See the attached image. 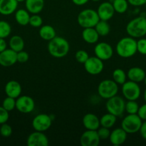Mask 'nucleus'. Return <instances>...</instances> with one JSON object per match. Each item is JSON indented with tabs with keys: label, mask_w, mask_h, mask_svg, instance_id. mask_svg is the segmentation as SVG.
<instances>
[{
	"label": "nucleus",
	"mask_w": 146,
	"mask_h": 146,
	"mask_svg": "<svg viewBox=\"0 0 146 146\" xmlns=\"http://www.w3.org/2000/svg\"><path fill=\"white\" fill-rule=\"evenodd\" d=\"M116 121H117V116L110 113L104 114L100 118V126L104 127L109 129L114 126Z\"/></svg>",
	"instance_id": "bb28decb"
},
{
	"label": "nucleus",
	"mask_w": 146,
	"mask_h": 146,
	"mask_svg": "<svg viewBox=\"0 0 146 146\" xmlns=\"http://www.w3.org/2000/svg\"><path fill=\"white\" fill-rule=\"evenodd\" d=\"M97 132L99 137H100V140H106L107 138H109V137H110V131L109 130V128L100 126L97 130Z\"/></svg>",
	"instance_id": "4c0bfd02"
},
{
	"label": "nucleus",
	"mask_w": 146,
	"mask_h": 146,
	"mask_svg": "<svg viewBox=\"0 0 146 146\" xmlns=\"http://www.w3.org/2000/svg\"><path fill=\"white\" fill-rule=\"evenodd\" d=\"M17 0H0V14L8 16L15 12L18 7Z\"/></svg>",
	"instance_id": "aec40b11"
},
{
	"label": "nucleus",
	"mask_w": 146,
	"mask_h": 146,
	"mask_svg": "<svg viewBox=\"0 0 146 146\" xmlns=\"http://www.w3.org/2000/svg\"><path fill=\"white\" fill-rule=\"evenodd\" d=\"M1 106L5 108L7 111H8L9 112L13 111L14 108H16V98L7 96V98H4L3 101Z\"/></svg>",
	"instance_id": "473e14b6"
},
{
	"label": "nucleus",
	"mask_w": 146,
	"mask_h": 146,
	"mask_svg": "<svg viewBox=\"0 0 146 146\" xmlns=\"http://www.w3.org/2000/svg\"><path fill=\"white\" fill-rule=\"evenodd\" d=\"M17 62V52L11 48H6L0 53V65L4 67H9Z\"/></svg>",
	"instance_id": "dca6fc26"
},
{
	"label": "nucleus",
	"mask_w": 146,
	"mask_h": 146,
	"mask_svg": "<svg viewBox=\"0 0 146 146\" xmlns=\"http://www.w3.org/2000/svg\"><path fill=\"white\" fill-rule=\"evenodd\" d=\"M70 44L67 39L56 36L54 38L49 41L47 50L52 56L61 58L66 56L70 51Z\"/></svg>",
	"instance_id": "f257e3e1"
},
{
	"label": "nucleus",
	"mask_w": 146,
	"mask_h": 146,
	"mask_svg": "<svg viewBox=\"0 0 146 146\" xmlns=\"http://www.w3.org/2000/svg\"><path fill=\"white\" fill-rule=\"evenodd\" d=\"M126 31L129 36L142 38L146 35V17H137L127 23Z\"/></svg>",
	"instance_id": "7ed1b4c3"
},
{
	"label": "nucleus",
	"mask_w": 146,
	"mask_h": 146,
	"mask_svg": "<svg viewBox=\"0 0 146 146\" xmlns=\"http://www.w3.org/2000/svg\"><path fill=\"white\" fill-rule=\"evenodd\" d=\"M118 91V84L110 79L103 80L99 84L97 87L98 95L101 98L107 100L117 95Z\"/></svg>",
	"instance_id": "39448f33"
},
{
	"label": "nucleus",
	"mask_w": 146,
	"mask_h": 146,
	"mask_svg": "<svg viewBox=\"0 0 146 146\" xmlns=\"http://www.w3.org/2000/svg\"><path fill=\"white\" fill-rule=\"evenodd\" d=\"M42 18L40 15H38V14H32L31 16H30L29 24L31 27H34V28H39V27L40 28V27L42 26Z\"/></svg>",
	"instance_id": "72a5a7b5"
},
{
	"label": "nucleus",
	"mask_w": 146,
	"mask_h": 146,
	"mask_svg": "<svg viewBox=\"0 0 146 146\" xmlns=\"http://www.w3.org/2000/svg\"><path fill=\"white\" fill-rule=\"evenodd\" d=\"M100 20L97 11L92 9L82 10L77 16V23L83 29L94 27Z\"/></svg>",
	"instance_id": "20e7f679"
},
{
	"label": "nucleus",
	"mask_w": 146,
	"mask_h": 146,
	"mask_svg": "<svg viewBox=\"0 0 146 146\" xmlns=\"http://www.w3.org/2000/svg\"><path fill=\"white\" fill-rule=\"evenodd\" d=\"M16 21L21 26H27L29 22V12L27 9H20L15 11L14 15Z\"/></svg>",
	"instance_id": "a878e982"
},
{
	"label": "nucleus",
	"mask_w": 146,
	"mask_h": 146,
	"mask_svg": "<svg viewBox=\"0 0 146 146\" xmlns=\"http://www.w3.org/2000/svg\"><path fill=\"white\" fill-rule=\"evenodd\" d=\"M84 69L90 75H98L102 72L104 69L103 61L97 56L89 57L84 64Z\"/></svg>",
	"instance_id": "9b49d317"
},
{
	"label": "nucleus",
	"mask_w": 146,
	"mask_h": 146,
	"mask_svg": "<svg viewBox=\"0 0 146 146\" xmlns=\"http://www.w3.org/2000/svg\"><path fill=\"white\" fill-rule=\"evenodd\" d=\"M127 1L130 5L134 7H140L146 3V0H127Z\"/></svg>",
	"instance_id": "79ce46f5"
},
{
	"label": "nucleus",
	"mask_w": 146,
	"mask_h": 146,
	"mask_svg": "<svg viewBox=\"0 0 146 146\" xmlns=\"http://www.w3.org/2000/svg\"><path fill=\"white\" fill-rule=\"evenodd\" d=\"M105 106L108 113L117 117L121 116L125 112V101L123 98L116 95L107 100Z\"/></svg>",
	"instance_id": "0eeeda50"
},
{
	"label": "nucleus",
	"mask_w": 146,
	"mask_h": 146,
	"mask_svg": "<svg viewBox=\"0 0 146 146\" xmlns=\"http://www.w3.org/2000/svg\"><path fill=\"white\" fill-rule=\"evenodd\" d=\"M146 74L142 68L134 66L130 68L127 73V76L130 81L136 83H140L143 81Z\"/></svg>",
	"instance_id": "412c9836"
},
{
	"label": "nucleus",
	"mask_w": 146,
	"mask_h": 146,
	"mask_svg": "<svg viewBox=\"0 0 146 146\" xmlns=\"http://www.w3.org/2000/svg\"><path fill=\"white\" fill-rule=\"evenodd\" d=\"M108 1H113V0H108Z\"/></svg>",
	"instance_id": "603ef678"
},
{
	"label": "nucleus",
	"mask_w": 146,
	"mask_h": 146,
	"mask_svg": "<svg viewBox=\"0 0 146 146\" xmlns=\"http://www.w3.org/2000/svg\"><path fill=\"white\" fill-rule=\"evenodd\" d=\"M94 29L98 33L100 36H105L107 34H109L110 31V24H108L107 21H104V20H100L94 27Z\"/></svg>",
	"instance_id": "cd10ccee"
},
{
	"label": "nucleus",
	"mask_w": 146,
	"mask_h": 146,
	"mask_svg": "<svg viewBox=\"0 0 146 146\" xmlns=\"http://www.w3.org/2000/svg\"><path fill=\"white\" fill-rule=\"evenodd\" d=\"M145 8H146V3H145Z\"/></svg>",
	"instance_id": "3c124183"
},
{
	"label": "nucleus",
	"mask_w": 146,
	"mask_h": 146,
	"mask_svg": "<svg viewBox=\"0 0 146 146\" xmlns=\"http://www.w3.org/2000/svg\"><path fill=\"white\" fill-rule=\"evenodd\" d=\"M90 0H72L73 4H74L77 6H83L85 4H87Z\"/></svg>",
	"instance_id": "a18cd8bd"
},
{
	"label": "nucleus",
	"mask_w": 146,
	"mask_h": 146,
	"mask_svg": "<svg viewBox=\"0 0 146 146\" xmlns=\"http://www.w3.org/2000/svg\"><path fill=\"white\" fill-rule=\"evenodd\" d=\"M29 56L28 53L23 51V50L17 53V62L21 63V64L26 63L29 60Z\"/></svg>",
	"instance_id": "ea45409f"
},
{
	"label": "nucleus",
	"mask_w": 146,
	"mask_h": 146,
	"mask_svg": "<svg viewBox=\"0 0 146 146\" xmlns=\"http://www.w3.org/2000/svg\"><path fill=\"white\" fill-rule=\"evenodd\" d=\"M82 39L87 44H96L98 41L100 35L97 32L94 27L84 28L82 32Z\"/></svg>",
	"instance_id": "4be33fe9"
},
{
	"label": "nucleus",
	"mask_w": 146,
	"mask_h": 146,
	"mask_svg": "<svg viewBox=\"0 0 146 146\" xmlns=\"http://www.w3.org/2000/svg\"><path fill=\"white\" fill-rule=\"evenodd\" d=\"M100 138L97 131L87 130L80 137V144L82 146H97L100 143Z\"/></svg>",
	"instance_id": "ddd939ff"
},
{
	"label": "nucleus",
	"mask_w": 146,
	"mask_h": 146,
	"mask_svg": "<svg viewBox=\"0 0 146 146\" xmlns=\"http://www.w3.org/2000/svg\"><path fill=\"white\" fill-rule=\"evenodd\" d=\"M127 74L122 68H116L113 72V80L118 85H123L127 81Z\"/></svg>",
	"instance_id": "c85d7f7f"
},
{
	"label": "nucleus",
	"mask_w": 146,
	"mask_h": 146,
	"mask_svg": "<svg viewBox=\"0 0 146 146\" xmlns=\"http://www.w3.org/2000/svg\"><path fill=\"white\" fill-rule=\"evenodd\" d=\"M40 36L44 41H50L56 36V31L53 27L50 25H42L39 31Z\"/></svg>",
	"instance_id": "b1692460"
},
{
	"label": "nucleus",
	"mask_w": 146,
	"mask_h": 146,
	"mask_svg": "<svg viewBox=\"0 0 146 146\" xmlns=\"http://www.w3.org/2000/svg\"><path fill=\"white\" fill-rule=\"evenodd\" d=\"M127 133L122 128H117L110 132L109 140L112 145L118 146L124 143L127 139Z\"/></svg>",
	"instance_id": "f3484780"
},
{
	"label": "nucleus",
	"mask_w": 146,
	"mask_h": 146,
	"mask_svg": "<svg viewBox=\"0 0 146 146\" xmlns=\"http://www.w3.org/2000/svg\"><path fill=\"white\" fill-rule=\"evenodd\" d=\"M52 123V119L50 115L47 114L40 113L33 118L31 125L34 131L45 132L51 127Z\"/></svg>",
	"instance_id": "1a4fd4ad"
},
{
	"label": "nucleus",
	"mask_w": 146,
	"mask_h": 146,
	"mask_svg": "<svg viewBox=\"0 0 146 146\" xmlns=\"http://www.w3.org/2000/svg\"><path fill=\"white\" fill-rule=\"evenodd\" d=\"M82 124L87 130L97 131L100 127V118L94 113H87L83 116Z\"/></svg>",
	"instance_id": "6ab92c4d"
},
{
	"label": "nucleus",
	"mask_w": 146,
	"mask_h": 146,
	"mask_svg": "<svg viewBox=\"0 0 146 146\" xmlns=\"http://www.w3.org/2000/svg\"><path fill=\"white\" fill-rule=\"evenodd\" d=\"M145 36H146V35H145Z\"/></svg>",
	"instance_id": "864d4df0"
},
{
	"label": "nucleus",
	"mask_w": 146,
	"mask_h": 146,
	"mask_svg": "<svg viewBox=\"0 0 146 146\" xmlns=\"http://www.w3.org/2000/svg\"><path fill=\"white\" fill-rule=\"evenodd\" d=\"M4 91H5L7 96L17 98L21 96L22 88H21V84L18 81L11 80L6 84L5 87H4Z\"/></svg>",
	"instance_id": "a211bd4d"
},
{
	"label": "nucleus",
	"mask_w": 146,
	"mask_h": 146,
	"mask_svg": "<svg viewBox=\"0 0 146 146\" xmlns=\"http://www.w3.org/2000/svg\"><path fill=\"white\" fill-rule=\"evenodd\" d=\"M6 48H7V44L5 41V38H0V53L4 51Z\"/></svg>",
	"instance_id": "c03bdc74"
},
{
	"label": "nucleus",
	"mask_w": 146,
	"mask_h": 146,
	"mask_svg": "<svg viewBox=\"0 0 146 146\" xmlns=\"http://www.w3.org/2000/svg\"><path fill=\"white\" fill-rule=\"evenodd\" d=\"M0 134L1 136L4 138H8L11 136L12 134V128L11 125L7 124V123L1 124L0 127Z\"/></svg>",
	"instance_id": "c9c22d12"
},
{
	"label": "nucleus",
	"mask_w": 146,
	"mask_h": 146,
	"mask_svg": "<svg viewBox=\"0 0 146 146\" xmlns=\"http://www.w3.org/2000/svg\"><path fill=\"white\" fill-rule=\"evenodd\" d=\"M9 118V111L3 108L2 106H0V125L7 123L8 121Z\"/></svg>",
	"instance_id": "58836bf2"
},
{
	"label": "nucleus",
	"mask_w": 146,
	"mask_h": 146,
	"mask_svg": "<svg viewBox=\"0 0 146 146\" xmlns=\"http://www.w3.org/2000/svg\"><path fill=\"white\" fill-rule=\"evenodd\" d=\"M89 54L84 50H78L75 53V59L77 62L84 64L89 58Z\"/></svg>",
	"instance_id": "f704fd0d"
},
{
	"label": "nucleus",
	"mask_w": 146,
	"mask_h": 146,
	"mask_svg": "<svg viewBox=\"0 0 146 146\" xmlns=\"http://www.w3.org/2000/svg\"><path fill=\"white\" fill-rule=\"evenodd\" d=\"M144 96V100H145V103H146V89L145 90L144 96Z\"/></svg>",
	"instance_id": "49530a36"
},
{
	"label": "nucleus",
	"mask_w": 146,
	"mask_h": 146,
	"mask_svg": "<svg viewBox=\"0 0 146 146\" xmlns=\"http://www.w3.org/2000/svg\"><path fill=\"white\" fill-rule=\"evenodd\" d=\"M44 7V0H25L26 9L32 14H39Z\"/></svg>",
	"instance_id": "5701e85b"
},
{
	"label": "nucleus",
	"mask_w": 146,
	"mask_h": 146,
	"mask_svg": "<svg viewBox=\"0 0 146 146\" xmlns=\"http://www.w3.org/2000/svg\"><path fill=\"white\" fill-rule=\"evenodd\" d=\"M139 107L140 106L136 101H127L125 102V111L127 114H137Z\"/></svg>",
	"instance_id": "2f4dec72"
},
{
	"label": "nucleus",
	"mask_w": 146,
	"mask_h": 146,
	"mask_svg": "<svg viewBox=\"0 0 146 146\" xmlns=\"http://www.w3.org/2000/svg\"><path fill=\"white\" fill-rule=\"evenodd\" d=\"M139 132H140V135L142 136V138H143V139L146 140V121L143 122Z\"/></svg>",
	"instance_id": "37998d69"
},
{
	"label": "nucleus",
	"mask_w": 146,
	"mask_h": 146,
	"mask_svg": "<svg viewBox=\"0 0 146 146\" xmlns=\"http://www.w3.org/2000/svg\"><path fill=\"white\" fill-rule=\"evenodd\" d=\"M35 108L34 99L29 96H20L16 98V108L21 113H29Z\"/></svg>",
	"instance_id": "9d476101"
},
{
	"label": "nucleus",
	"mask_w": 146,
	"mask_h": 146,
	"mask_svg": "<svg viewBox=\"0 0 146 146\" xmlns=\"http://www.w3.org/2000/svg\"><path fill=\"white\" fill-rule=\"evenodd\" d=\"M95 56L102 61L110 59L113 56V48L107 42H100L96 44L94 49Z\"/></svg>",
	"instance_id": "f8f14e48"
},
{
	"label": "nucleus",
	"mask_w": 146,
	"mask_h": 146,
	"mask_svg": "<svg viewBox=\"0 0 146 146\" xmlns=\"http://www.w3.org/2000/svg\"><path fill=\"white\" fill-rule=\"evenodd\" d=\"M18 2H22V1H25V0H17Z\"/></svg>",
	"instance_id": "09e8293b"
},
{
	"label": "nucleus",
	"mask_w": 146,
	"mask_h": 146,
	"mask_svg": "<svg viewBox=\"0 0 146 146\" xmlns=\"http://www.w3.org/2000/svg\"><path fill=\"white\" fill-rule=\"evenodd\" d=\"M115 51L117 55L122 58H130L137 52V41L131 36L123 37L116 44Z\"/></svg>",
	"instance_id": "f03ea898"
},
{
	"label": "nucleus",
	"mask_w": 146,
	"mask_h": 146,
	"mask_svg": "<svg viewBox=\"0 0 146 146\" xmlns=\"http://www.w3.org/2000/svg\"><path fill=\"white\" fill-rule=\"evenodd\" d=\"M112 1L115 12L118 14H123L127 10L129 4L127 0H113Z\"/></svg>",
	"instance_id": "c756f323"
},
{
	"label": "nucleus",
	"mask_w": 146,
	"mask_h": 146,
	"mask_svg": "<svg viewBox=\"0 0 146 146\" xmlns=\"http://www.w3.org/2000/svg\"><path fill=\"white\" fill-rule=\"evenodd\" d=\"M143 123V120L137 114H127L121 122V128L127 134H133L139 132Z\"/></svg>",
	"instance_id": "423d86ee"
},
{
	"label": "nucleus",
	"mask_w": 146,
	"mask_h": 146,
	"mask_svg": "<svg viewBox=\"0 0 146 146\" xmlns=\"http://www.w3.org/2000/svg\"><path fill=\"white\" fill-rule=\"evenodd\" d=\"M137 114L143 121H146V103L139 107V110Z\"/></svg>",
	"instance_id": "a19ab883"
},
{
	"label": "nucleus",
	"mask_w": 146,
	"mask_h": 146,
	"mask_svg": "<svg viewBox=\"0 0 146 146\" xmlns=\"http://www.w3.org/2000/svg\"><path fill=\"white\" fill-rule=\"evenodd\" d=\"M143 81H144V83H145V85L146 86V76H145V78H144V80H143Z\"/></svg>",
	"instance_id": "de8ad7c7"
},
{
	"label": "nucleus",
	"mask_w": 146,
	"mask_h": 146,
	"mask_svg": "<svg viewBox=\"0 0 146 146\" xmlns=\"http://www.w3.org/2000/svg\"><path fill=\"white\" fill-rule=\"evenodd\" d=\"M11 32V25L7 21L0 20V38H7L10 35Z\"/></svg>",
	"instance_id": "7c9ffc66"
},
{
	"label": "nucleus",
	"mask_w": 146,
	"mask_h": 146,
	"mask_svg": "<svg viewBox=\"0 0 146 146\" xmlns=\"http://www.w3.org/2000/svg\"><path fill=\"white\" fill-rule=\"evenodd\" d=\"M122 94L127 101H136L140 96L141 89L138 83L129 80L122 85Z\"/></svg>",
	"instance_id": "6e6552de"
},
{
	"label": "nucleus",
	"mask_w": 146,
	"mask_h": 146,
	"mask_svg": "<svg viewBox=\"0 0 146 146\" xmlns=\"http://www.w3.org/2000/svg\"><path fill=\"white\" fill-rule=\"evenodd\" d=\"M137 51L142 55H146V38H141L137 41Z\"/></svg>",
	"instance_id": "e433bc0d"
},
{
	"label": "nucleus",
	"mask_w": 146,
	"mask_h": 146,
	"mask_svg": "<svg viewBox=\"0 0 146 146\" xmlns=\"http://www.w3.org/2000/svg\"><path fill=\"white\" fill-rule=\"evenodd\" d=\"M27 144L28 146H47L49 139L44 132L34 131L27 137Z\"/></svg>",
	"instance_id": "4468645a"
},
{
	"label": "nucleus",
	"mask_w": 146,
	"mask_h": 146,
	"mask_svg": "<svg viewBox=\"0 0 146 146\" xmlns=\"http://www.w3.org/2000/svg\"><path fill=\"white\" fill-rule=\"evenodd\" d=\"M9 46L11 49L16 52H19L24 49V41L21 36L19 35H14L10 38L9 41Z\"/></svg>",
	"instance_id": "393cba45"
},
{
	"label": "nucleus",
	"mask_w": 146,
	"mask_h": 146,
	"mask_svg": "<svg viewBox=\"0 0 146 146\" xmlns=\"http://www.w3.org/2000/svg\"><path fill=\"white\" fill-rule=\"evenodd\" d=\"M97 12L100 20L108 21L113 18L115 11L112 3L104 1L100 4L97 8Z\"/></svg>",
	"instance_id": "2eb2a0df"
},
{
	"label": "nucleus",
	"mask_w": 146,
	"mask_h": 146,
	"mask_svg": "<svg viewBox=\"0 0 146 146\" xmlns=\"http://www.w3.org/2000/svg\"><path fill=\"white\" fill-rule=\"evenodd\" d=\"M91 1H94V2H97V1H100V0H91Z\"/></svg>",
	"instance_id": "8fccbe9b"
}]
</instances>
